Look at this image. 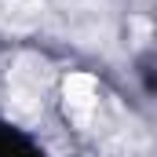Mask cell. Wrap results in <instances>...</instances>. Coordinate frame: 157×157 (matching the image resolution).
<instances>
[{"label":"cell","instance_id":"obj_1","mask_svg":"<svg viewBox=\"0 0 157 157\" xmlns=\"http://www.w3.org/2000/svg\"><path fill=\"white\" fill-rule=\"evenodd\" d=\"M51 84V66L33 51H22L11 59L7 70V117L15 124H33L44 110V95Z\"/></svg>","mask_w":157,"mask_h":157},{"label":"cell","instance_id":"obj_2","mask_svg":"<svg viewBox=\"0 0 157 157\" xmlns=\"http://www.w3.org/2000/svg\"><path fill=\"white\" fill-rule=\"evenodd\" d=\"M59 26L70 33L73 40L88 44V48H106L113 40V22H110V11L102 4H91V0H66L59 7Z\"/></svg>","mask_w":157,"mask_h":157},{"label":"cell","instance_id":"obj_3","mask_svg":"<svg viewBox=\"0 0 157 157\" xmlns=\"http://www.w3.org/2000/svg\"><path fill=\"white\" fill-rule=\"evenodd\" d=\"M62 110L77 128H91L99 117V80L91 73H70L62 84Z\"/></svg>","mask_w":157,"mask_h":157},{"label":"cell","instance_id":"obj_4","mask_svg":"<svg viewBox=\"0 0 157 157\" xmlns=\"http://www.w3.org/2000/svg\"><path fill=\"white\" fill-rule=\"evenodd\" d=\"M146 150H150V135L135 121H121L106 135V157H146Z\"/></svg>","mask_w":157,"mask_h":157},{"label":"cell","instance_id":"obj_5","mask_svg":"<svg viewBox=\"0 0 157 157\" xmlns=\"http://www.w3.org/2000/svg\"><path fill=\"white\" fill-rule=\"evenodd\" d=\"M44 15H48L44 0H4L0 4V26L11 33H33L44 22Z\"/></svg>","mask_w":157,"mask_h":157}]
</instances>
